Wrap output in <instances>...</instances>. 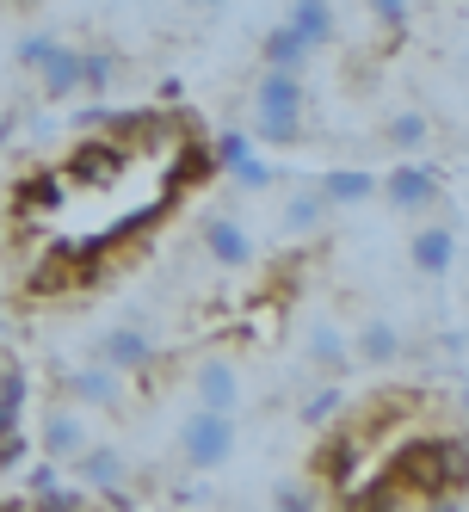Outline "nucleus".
Wrapping results in <instances>:
<instances>
[{"mask_svg": "<svg viewBox=\"0 0 469 512\" xmlns=\"http://www.w3.org/2000/svg\"><path fill=\"white\" fill-rule=\"evenodd\" d=\"M315 192L328 198V210L371 204V198H377V173H371V167H328V173L315 179Z\"/></svg>", "mask_w": 469, "mask_h": 512, "instance_id": "a211bd4d", "label": "nucleus"}, {"mask_svg": "<svg viewBox=\"0 0 469 512\" xmlns=\"http://www.w3.org/2000/svg\"><path fill=\"white\" fill-rule=\"evenodd\" d=\"M408 340H402V327H395L389 315H365L352 327V364H371V371H389V364H402Z\"/></svg>", "mask_w": 469, "mask_h": 512, "instance_id": "ddd939ff", "label": "nucleus"}, {"mask_svg": "<svg viewBox=\"0 0 469 512\" xmlns=\"http://www.w3.org/2000/svg\"><path fill=\"white\" fill-rule=\"evenodd\" d=\"M7 7H38V0H7Z\"/></svg>", "mask_w": 469, "mask_h": 512, "instance_id": "2f4dec72", "label": "nucleus"}, {"mask_svg": "<svg viewBox=\"0 0 469 512\" xmlns=\"http://www.w3.org/2000/svg\"><path fill=\"white\" fill-rule=\"evenodd\" d=\"M321 223H328V198H321L315 186L278 198V235H315Z\"/></svg>", "mask_w": 469, "mask_h": 512, "instance_id": "412c9836", "label": "nucleus"}, {"mask_svg": "<svg viewBox=\"0 0 469 512\" xmlns=\"http://www.w3.org/2000/svg\"><path fill=\"white\" fill-rule=\"evenodd\" d=\"M75 475H81V488H87V494L130 488V463H124V451H118V445H99V438L75 457Z\"/></svg>", "mask_w": 469, "mask_h": 512, "instance_id": "2eb2a0df", "label": "nucleus"}, {"mask_svg": "<svg viewBox=\"0 0 469 512\" xmlns=\"http://www.w3.org/2000/svg\"><path fill=\"white\" fill-rule=\"evenodd\" d=\"M235 445H241L235 414H210V408H192L186 420H179V432H173V451H179V463H186V469H198V475L223 469V463L235 457Z\"/></svg>", "mask_w": 469, "mask_h": 512, "instance_id": "20e7f679", "label": "nucleus"}, {"mask_svg": "<svg viewBox=\"0 0 469 512\" xmlns=\"http://www.w3.org/2000/svg\"><path fill=\"white\" fill-rule=\"evenodd\" d=\"M192 401H198V408H210V414H235L241 408V371H235L223 352H210V358L192 364Z\"/></svg>", "mask_w": 469, "mask_h": 512, "instance_id": "f8f14e48", "label": "nucleus"}, {"mask_svg": "<svg viewBox=\"0 0 469 512\" xmlns=\"http://www.w3.org/2000/svg\"><path fill=\"white\" fill-rule=\"evenodd\" d=\"M463 303H469V290H463Z\"/></svg>", "mask_w": 469, "mask_h": 512, "instance_id": "473e14b6", "label": "nucleus"}, {"mask_svg": "<svg viewBox=\"0 0 469 512\" xmlns=\"http://www.w3.org/2000/svg\"><path fill=\"white\" fill-rule=\"evenodd\" d=\"M408 266H414L420 278H445V272L457 266V229H451V223H420V229L408 235Z\"/></svg>", "mask_w": 469, "mask_h": 512, "instance_id": "4468645a", "label": "nucleus"}, {"mask_svg": "<svg viewBox=\"0 0 469 512\" xmlns=\"http://www.w3.org/2000/svg\"><path fill=\"white\" fill-rule=\"evenodd\" d=\"M31 512H87V494H75V488H44V494H31Z\"/></svg>", "mask_w": 469, "mask_h": 512, "instance_id": "bb28decb", "label": "nucleus"}, {"mask_svg": "<svg viewBox=\"0 0 469 512\" xmlns=\"http://www.w3.org/2000/svg\"><path fill=\"white\" fill-rule=\"evenodd\" d=\"M25 488H31V494L56 488V463H50V457H44V463H31V469H25Z\"/></svg>", "mask_w": 469, "mask_h": 512, "instance_id": "c85d7f7f", "label": "nucleus"}, {"mask_svg": "<svg viewBox=\"0 0 469 512\" xmlns=\"http://www.w3.org/2000/svg\"><path fill=\"white\" fill-rule=\"evenodd\" d=\"M365 13H371V25L383 38H402L408 19H414V0H365Z\"/></svg>", "mask_w": 469, "mask_h": 512, "instance_id": "b1692460", "label": "nucleus"}, {"mask_svg": "<svg viewBox=\"0 0 469 512\" xmlns=\"http://www.w3.org/2000/svg\"><path fill=\"white\" fill-rule=\"evenodd\" d=\"M210 173H216V149H210V142H198V136H186V142H179V167H173V179H179V186H204Z\"/></svg>", "mask_w": 469, "mask_h": 512, "instance_id": "5701e85b", "label": "nucleus"}, {"mask_svg": "<svg viewBox=\"0 0 469 512\" xmlns=\"http://www.w3.org/2000/svg\"><path fill=\"white\" fill-rule=\"evenodd\" d=\"M284 25H291L309 50H328V44H334V31H340L334 0H291V7H284Z\"/></svg>", "mask_w": 469, "mask_h": 512, "instance_id": "6ab92c4d", "label": "nucleus"}, {"mask_svg": "<svg viewBox=\"0 0 469 512\" xmlns=\"http://www.w3.org/2000/svg\"><path fill=\"white\" fill-rule=\"evenodd\" d=\"M87 445H93L87 408H75V401H50L44 420H38V451H44L50 463H75Z\"/></svg>", "mask_w": 469, "mask_h": 512, "instance_id": "6e6552de", "label": "nucleus"}, {"mask_svg": "<svg viewBox=\"0 0 469 512\" xmlns=\"http://www.w3.org/2000/svg\"><path fill=\"white\" fill-rule=\"evenodd\" d=\"M309 56H315V50H309L297 31L284 25V19L260 38V62H266V68H284V75H303V62H309Z\"/></svg>", "mask_w": 469, "mask_h": 512, "instance_id": "4be33fe9", "label": "nucleus"}, {"mask_svg": "<svg viewBox=\"0 0 469 512\" xmlns=\"http://www.w3.org/2000/svg\"><path fill=\"white\" fill-rule=\"evenodd\" d=\"M93 358H99V364H112L118 377H149L161 352H155V340L142 334V327L118 321V327H105V334H99V352H93Z\"/></svg>", "mask_w": 469, "mask_h": 512, "instance_id": "9b49d317", "label": "nucleus"}, {"mask_svg": "<svg viewBox=\"0 0 469 512\" xmlns=\"http://www.w3.org/2000/svg\"><path fill=\"white\" fill-rule=\"evenodd\" d=\"M13 210H19V223H25V216H31V223H50V216L62 210V173H50V167L25 173L13 186Z\"/></svg>", "mask_w": 469, "mask_h": 512, "instance_id": "f3484780", "label": "nucleus"}, {"mask_svg": "<svg viewBox=\"0 0 469 512\" xmlns=\"http://www.w3.org/2000/svg\"><path fill=\"white\" fill-rule=\"evenodd\" d=\"M272 512H321L315 482H278L272 488Z\"/></svg>", "mask_w": 469, "mask_h": 512, "instance_id": "393cba45", "label": "nucleus"}, {"mask_svg": "<svg viewBox=\"0 0 469 512\" xmlns=\"http://www.w3.org/2000/svg\"><path fill=\"white\" fill-rule=\"evenodd\" d=\"M210 149H216V167H223V173L235 179L241 192H272V186H278V173L260 161L254 136H241V130H223V136L210 142Z\"/></svg>", "mask_w": 469, "mask_h": 512, "instance_id": "9d476101", "label": "nucleus"}, {"mask_svg": "<svg viewBox=\"0 0 469 512\" xmlns=\"http://www.w3.org/2000/svg\"><path fill=\"white\" fill-rule=\"evenodd\" d=\"M457 408H463V426H469V389H463V395H457Z\"/></svg>", "mask_w": 469, "mask_h": 512, "instance_id": "7c9ffc66", "label": "nucleus"}, {"mask_svg": "<svg viewBox=\"0 0 469 512\" xmlns=\"http://www.w3.org/2000/svg\"><path fill=\"white\" fill-rule=\"evenodd\" d=\"M254 136L266 149H291V142L309 136V87H303V75L260 68V81H254Z\"/></svg>", "mask_w": 469, "mask_h": 512, "instance_id": "f03ea898", "label": "nucleus"}, {"mask_svg": "<svg viewBox=\"0 0 469 512\" xmlns=\"http://www.w3.org/2000/svg\"><path fill=\"white\" fill-rule=\"evenodd\" d=\"M303 352H309V364H315L321 377H340V371H352V334H346L340 321H309Z\"/></svg>", "mask_w": 469, "mask_h": 512, "instance_id": "dca6fc26", "label": "nucleus"}, {"mask_svg": "<svg viewBox=\"0 0 469 512\" xmlns=\"http://www.w3.org/2000/svg\"><path fill=\"white\" fill-rule=\"evenodd\" d=\"M365 457H371L365 432H358V426H334V432L315 445V457H309V475H315V482H328V488H346V482H358V469H365Z\"/></svg>", "mask_w": 469, "mask_h": 512, "instance_id": "0eeeda50", "label": "nucleus"}, {"mask_svg": "<svg viewBox=\"0 0 469 512\" xmlns=\"http://www.w3.org/2000/svg\"><path fill=\"white\" fill-rule=\"evenodd\" d=\"M383 475L402 488V500H457L469 488V438H408Z\"/></svg>", "mask_w": 469, "mask_h": 512, "instance_id": "f257e3e1", "label": "nucleus"}, {"mask_svg": "<svg viewBox=\"0 0 469 512\" xmlns=\"http://www.w3.org/2000/svg\"><path fill=\"white\" fill-rule=\"evenodd\" d=\"M198 7H204V13H223V7H235V0H198Z\"/></svg>", "mask_w": 469, "mask_h": 512, "instance_id": "c756f323", "label": "nucleus"}, {"mask_svg": "<svg viewBox=\"0 0 469 512\" xmlns=\"http://www.w3.org/2000/svg\"><path fill=\"white\" fill-rule=\"evenodd\" d=\"M56 383H62V395L75 401V408H99V414H118V408H124V377L112 371V364H99V358L62 364Z\"/></svg>", "mask_w": 469, "mask_h": 512, "instance_id": "423d86ee", "label": "nucleus"}, {"mask_svg": "<svg viewBox=\"0 0 469 512\" xmlns=\"http://www.w3.org/2000/svg\"><path fill=\"white\" fill-rule=\"evenodd\" d=\"M426 142H432V118L420 112V105H395V112L383 118V149H395V161L420 155Z\"/></svg>", "mask_w": 469, "mask_h": 512, "instance_id": "aec40b11", "label": "nucleus"}, {"mask_svg": "<svg viewBox=\"0 0 469 512\" xmlns=\"http://www.w3.org/2000/svg\"><path fill=\"white\" fill-rule=\"evenodd\" d=\"M340 408H346V395L328 383V389H315V395L303 401V420H309V426H328V420H340Z\"/></svg>", "mask_w": 469, "mask_h": 512, "instance_id": "a878e982", "label": "nucleus"}, {"mask_svg": "<svg viewBox=\"0 0 469 512\" xmlns=\"http://www.w3.org/2000/svg\"><path fill=\"white\" fill-rule=\"evenodd\" d=\"M377 198H383L395 216H426L432 204L445 198V173L432 167V161H420V155H402V161L377 179Z\"/></svg>", "mask_w": 469, "mask_h": 512, "instance_id": "39448f33", "label": "nucleus"}, {"mask_svg": "<svg viewBox=\"0 0 469 512\" xmlns=\"http://www.w3.org/2000/svg\"><path fill=\"white\" fill-rule=\"evenodd\" d=\"M19 68L38 81V93L50 105H68L81 93V44L56 38V31H31V38H19Z\"/></svg>", "mask_w": 469, "mask_h": 512, "instance_id": "7ed1b4c3", "label": "nucleus"}, {"mask_svg": "<svg viewBox=\"0 0 469 512\" xmlns=\"http://www.w3.org/2000/svg\"><path fill=\"white\" fill-rule=\"evenodd\" d=\"M198 247H204V260L210 266H223V272H247L254 266V235H247L241 216H204V229H198Z\"/></svg>", "mask_w": 469, "mask_h": 512, "instance_id": "1a4fd4ad", "label": "nucleus"}, {"mask_svg": "<svg viewBox=\"0 0 469 512\" xmlns=\"http://www.w3.org/2000/svg\"><path fill=\"white\" fill-rule=\"evenodd\" d=\"M31 457V438L25 432H0V469H19Z\"/></svg>", "mask_w": 469, "mask_h": 512, "instance_id": "cd10ccee", "label": "nucleus"}]
</instances>
